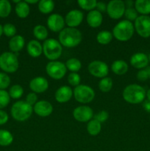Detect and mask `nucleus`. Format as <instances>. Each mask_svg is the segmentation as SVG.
I'll list each match as a JSON object with an SVG mask.
<instances>
[{"label":"nucleus","instance_id":"nucleus-6","mask_svg":"<svg viewBox=\"0 0 150 151\" xmlns=\"http://www.w3.org/2000/svg\"><path fill=\"white\" fill-rule=\"evenodd\" d=\"M73 96L78 103L87 104L94 100L95 97V91L89 86L80 84L75 87L73 91Z\"/></svg>","mask_w":150,"mask_h":151},{"label":"nucleus","instance_id":"nucleus-30","mask_svg":"<svg viewBox=\"0 0 150 151\" xmlns=\"http://www.w3.org/2000/svg\"><path fill=\"white\" fill-rule=\"evenodd\" d=\"M13 141V137L10 131L7 130H0V145L9 146Z\"/></svg>","mask_w":150,"mask_h":151},{"label":"nucleus","instance_id":"nucleus-11","mask_svg":"<svg viewBox=\"0 0 150 151\" xmlns=\"http://www.w3.org/2000/svg\"><path fill=\"white\" fill-rule=\"evenodd\" d=\"M88 72L94 77L97 78H106L109 73V67L107 64L101 60H94L88 65Z\"/></svg>","mask_w":150,"mask_h":151},{"label":"nucleus","instance_id":"nucleus-5","mask_svg":"<svg viewBox=\"0 0 150 151\" xmlns=\"http://www.w3.org/2000/svg\"><path fill=\"white\" fill-rule=\"evenodd\" d=\"M33 107L28 104L26 101H17L11 108V115L13 118L19 122L26 121L32 116Z\"/></svg>","mask_w":150,"mask_h":151},{"label":"nucleus","instance_id":"nucleus-7","mask_svg":"<svg viewBox=\"0 0 150 151\" xmlns=\"http://www.w3.org/2000/svg\"><path fill=\"white\" fill-rule=\"evenodd\" d=\"M19 66L18 58L14 53L6 52L0 55V68L7 73H14Z\"/></svg>","mask_w":150,"mask_h":151},{"label":"nucleus","instance_id":"nucleus-50","mask_svg":"<svg viewBox=\"0 0 150 151\" xmlns=\"http://www.w3.org/2000/svg\"><path fill=\"white\" fill-rule=\"evenodd\" d=\"M2 33H3V27L0 24V37H1V35H2Z\"/></svg>","mask_w":150,"mask_h":151},{"label":"nucleus","instance_id":"nucleus-16","mask_svg":"<svg viewBox=\"0 0 150 151\" xmlns=\"http://www.w3.org/2000/svg\"><path fill=\"white\" fill-rule=\"evenodd\" d=\"M49 88V82L44 77H36L29 82V88L35 94L45 92Z\"/></svg>","mask_w":150,"mask_h":151},{"label":"nucleus","instance_id":"nucleus-37","mask_svg":"<svg viewBox=\"0 0 150 151\" xmlns=\"http://www.w3.org/2000/svg\"><path fill=\"white\" fill-rule=\"evenodd\" d=\"M68 82L69 83L70 85L76 87L79 85H80L81 78L78 73L71 72L69 75V76H68Z\"/></svg>","mask_w":150,"mask_h":151},{"label":"nucleus","instance_id":"nucleus-9","mask_svg":"<svg viewBox=\"0 0 150 151\" xmlns=\"http://www.w3.org/2000/svg\"><path fill=\"white\" fill-rule=\"evenodd\" d=\"M124 1L121 0H113L107 4V13L112 19H119L124 15Z\"/></svg>","mask_w":150,"mask_h":151},{"label":"nucleus","instance_id":"nucleus-18","mask_svg":"<svg viewBox=\"0 0 150 151\" xmlns=\"http://www.w3.org/2000/svg\"><path fill=\"white\" fill-rule=\"evenodd\" d=\"M73 96V91L68 86H62L57 88L54 94L56 101L60 103H66L71 99Z\"/></svg>","mask_w":150,"mask_h":151},{"label":"nucleus","instance_id":"nucleus-23","mask_svg":"<svg viewBox=\"0 0 150 151\" xmlns=\"http://www.w3.org/2000/svg\"><path fill=\"white\" fill-rule=\"evenodd\" d=\"M135 9L141 16L150 14V0H137L134 2Z\"/></svg>","mask_w":150,"mask_h":151},{"label":"nucleus","instance_id":"nucleus-32","mask_svg":"<svg viewBox=\"0 0 150 151\" xmlns=\"http://www.w3.org/2000/svg\"><path fill=\"white\" fill-rule=\"evenodd\" d=\"M99 88L102 92H109L113 87V81L111 78H102L99 82Z\"/></svg>","mask_w":150,"mask_h":151},{"label":"nucleus","instance_id":"nucleus-22","mask_svg":"<svg viewBox=\"0 0 150 151\" xmlns=\"http://www.w3.org/2000/svg\"><path fill=\"white\" fill-rule=\"evenodd\" d=\"M129 66L126 62L122 60H116L111 65V70L115 75H123L128 72Z\"/></svg>","mask_w":150,"mask_h":151},{"label":"nucleus","instance_id":"nucleus-35","mask_svg":"<svg viewBox=\"0 0 150 151\" xmlns=\"http://www.w3.org/2000/svg\"><path fill=\"white\" fill-rule=\"evenodd\" d=\"M10 97L9 93L5 90L0 89V110L4 109L10 103Z\"/></svg>","mask_w":150,"mask_h":151},{"label":"nucleus","instance_id":"nucleus-17","mask_svg":"<svg viewBox=\"0 0 150 151\" xmlns=\"http://www.w3.org/2000/svg\"><path fill=\"white\" fill-rule=\"evenodd\" d=\"M129 62L132 66L141 70L148 66L149 60V57L145 53L136 52L131 56Z\"/></svg>","mask_w":150,"mask_h":151},{"label":"nucleus","instance_id":"nucleus-49","mask_svg":"<svg viewBox=\"0 0 150 151\" xmlns=\"http://www.w3.org/2000/svg\"><path fill=\"white\" fill-rule=\"evenodd\" d=\"M145 69H146V70L147 73H148L149 78H150V66H147L146 68H145Z\"/></svg>","mask_w":150,"mask_h":151},{"label":"nucleus","instance_id":"nucleus-26","mask_svg":"<svg viewBox=\"0 0 150 151\" xmlns=\"http://www.w3.org/2000/svg\"><path fill=\"white\" fill-rule=\"evenodd\" d=\"M39 11L43 14L51 13L54 8V2L51 0H41L38 4Z\"/></svg>","mask_w":150,"mask_h":151},{"label":"nucleus","instance_id":"nucleus-1","mask_svg":"<svg viewBox=\"0 0 150 151\" xmlns=\"http://www.w3.org/2000/svg\"><path fill=\"white\" fill-rule=\"evenodd\" d=\"M82 33L76 28H64L59 33V42L67 48H73L79 45L82 41Z\"/></svg>","mask_w":150,"mask_h":151},{"label":"nucleus","instance_id":"nucleus-28","mask_svg":"<svg viewBox=\"0 0 150 151\" xmlns=\"http://www.w3.org/2000/svg\"><path fill=\"white\" fill-rule=\"evenodd\" d=\"M113 34L107 30L100 31L96 35V41L99 44L106 45L110 44L113 39Z\"/></svg>","mask_w":150,"mask_h":151},{"label":"nucleus","instance_id":"nucleus-12","mask_svg":"<svg viewBox=\"0 0 150 151\" xmlns=\"http://www.w3.org/2000/svg\"><path fill=\"white\" fill-rule=\"evenodd\" d=\"M94 111L91 107L87 106H80L73 111V116L76 121L80 122H87L91 120Z\"/></svg>","mask_w":150,"mask_h":151},{"label":"nucleus","instance_id":"nucleus-41","mask_svg":"<svg viewBox=\"0 0 150 151\" xmlns=\"http://www.w3.org/2000/svg\"><path fill=\"white\" fill-rule=\"evenodd\" d=\"M25 101L28 103L29 105H30L31 106L33 107L35 105V103L38 102V96L34 92H30L26 96V100Z\"/></svg>","mask_w":150,"mask_h":151},{"label":"nucleus","instance_id":"nucleus-51","mask_svg":"<svg viewBox=\"0 0 150 151\" xmlns=\"http://www.w3.org/2000/svg\"><path fill=\"white\" fill-rule=\"evenodd\" d=\"M149 62H150V54H149Z\"/></svg>","mask_w":150,"mask_h":151},{"label":"nucleus","instance_id":"nucleus-39","mask_svg":"<svg viewBox=\"0 0 150 151\" xmlns=\"http://www.w3.org/2000/svg\"><path fill=\"white\" fill-rule=\"evenodd\" d=\"M10 78L7 74L0 72V89L4 90L10 86Z\"/></svg>","mask_w":150,"mask_h":151},{"label":"nucleus","instance_id":"nucleus-31","mask_svg":"<svg viewBox=\"0 0 150 151\" xmlns=\"http://www.w3.org/2000/svg\"><path fill=\"white\" fill-rule=\"evenodd\" d=\"M11 4L7 0H0V17L5 18L11 13Z\"/></svg>","mask_w":150,"mask_h":151},{"label":"nucleus","instance_id":"nucleus-47","mask_svg":"<svg viewBox=\"0 0 150 151\" xmlns=\"http://www.w3.org/2000/svg\"><path fill=\"white\" fill-rule=\"evenodd\" d=\"M26 3H27L29 5V4H36V3H38L39 2V1L38 0H26Z\"/></svg>","mask_w":150,"mask_h":151},{"label":"nucleus","instance_id":"nucleus-19","mask_svg":"<svg viewBox=\"0 0 150 151\" xmlns=\"http://www.w3.org/2000/svg\"><path fill=\"white\" fill-rule=\"evenodd\" d=\"M87 23L91 27L97 28L102 24L103 16L102 13L99 12L98 10H94L88 12L87 15Z\"/></svg>","mask_w":150,"mask_h":151},{"label":"nucleus","instance_id":"nucleus-38","mask_svg":"<svg viewBox=\"0 0 150 151\" xmlns=\"http://www.w3.org/2000/svg\"><path fill=\"white\" fill-rule=\"evenodd\" d=\"M3 33L7 37L13 38L16 34V27L13 24L7 23L3 27Z\"/></svg>","mask_w":150,"mask_h":151},{"label":"nucleus","instance_id":"nucleus-34","mask_svg":"<svg viewBox=\"0 0 150 151\" xmlns=\"http://www.w3.org/2000/svg\"><path fill=\"white\" fill-rule=\"evenodd\" d=\"M9 95L13 99H19L24 94L23 87L20 85H13L9 90Z\"/></svg>","mask_w":150,"mask_h":151},{"label":"nucleus","instance_id":"nucleus-3","mask_svg":"<svg viewBox=\"0 0 150 151\" xmlns=\"http://www.w3.org/2000/svg\"><path fill=\"white\" fill-rule=\"evenodd\" d=\"M135 32L134 24L128 20H122L115 25L113 36L119 41H127L132 38Z\"/></svg>","mask_w":150,"mask_h":151},{"label":"nucleus","instance_id":"nucleus-36","mask_svg":"<svg viewBox=\"0 0 150 151\" xmlns=\"http://www.w3.org/2000/svg\"><path fill=\"white\" fill-rule=\"evenodd\" d=\"M124 16L126 18V20L132 22V21L136 20L137 18L138 17V13L136 11L135 7H129V8H126L124 12Z\"/></svg>","mask_w":150,"mask_h":151},{"label":"nucleus","instance_id":"nucleus-2","mask_svg":"<svg viewBox=\"0 0 150 151\" xmlns=\"http://www.w3.org/2000/svg\"><path fill=\"white\" fill-rule=\"evenodd\" d=\"M146 91L144 88L138 84H130L124 89L122 96L126 103L130 104H139L146 98Z\"/></svg>","mask_w":150,"mask_h":151},{"label":"nucleus","instance_id":"nucleus-8","mask_svg":"<svg viewBox=\"0 0 150 151\" xmlns=\"http://www.w3.org/2000/svg\"><path fill=\"white\" fill-rule=\"evenodd\" d=\"M46 73L54 80H60L66 75L67 69L65 63L58 60L50 61L46 66Z\"/></svg>","mask_w":150,"mask_h":151},{"label":"nucleus","instance_id":"nucleus-40","mask_svg":"<svg viewBox=\"0 0 150 151\" xmlns=\"http://www.w3.org/2000/svg\"><path fill=\"white\" fill-rule=\"evenodd\" d=\"M109 118V114L108 112L106 111H101L100 112H99L97 114H96L94 116V119H96L97 121L101 123V122H104L105 121L107 120V119Z\"/></svg>","mask_w":150,"mask_h":151},{"label":"nucleus","instance_id":"nucleus-42","mask_svg":"<svg viewBox=\"0 0 150 151\" xmlns=\"http://www.w3.org/2000/svg\"><path fill=\"white\" fill-rule=\"evenodd\" d=\"M137 79L139 81H141V82H144V81H147L149 79V75L147 73L146 70L145 69H141L140 71H138V73H137Z\"/></svg>","mask_w":150,"mask_h":151},{"label":"nucleus","instance_id":"nucleus-29","mask_svg":"<svg viewBox=\"0 0 150 151\" xmlns=\"http://www.w3.org/2000/svg\"><path fill=\"white\" fill-rule=\"evenodd\" d=\"M66 66V69L68 70L71 71V72H79L82 68V63L80 60L75 58H72L69 59L65 63Z\"/></svg>","mask_w":150,"mask_h":151},{"label":"nucleus","instance_id":"nucleus-27","mask_svg":"<svg viewBox=\"0 0 150 151\" xmlns=\"http://www.w3.org/2000/svg\"><path fill=\"white\" fill-rule=\"evenodd\" d=\"M33 35L38 41H45L48 37V30L44 25H36L33 29Z\"/></svg>","mask_w":150,"mask_h":151},{"label":"nucleus","instance_id":"nucleus-15","mask_svg":"<svg viewBox=\"0 0 150 151\" xmlns=\"http://www.w3.org/2000/svg\"><path fill=\"white\" fill-rule=\"evenodd\" d=\"M33 111L41 117H46L52 113L53 106L46 100H39L33 106Z\"/></svg>","mask_w":150,"mask_h":151},{"label":"nucleus","instance_id":"nucleus-10","mask_svg":"<svg viewBox=\"0 0 150 151\" xmlns=\"http://www.w3.org/2000/svg\"><path fill=\"white\" fill-rule=\"evenodd\" d=\"M134 27L141 37L146 38L150 37V16H139L134 23Z\"/></svg>","mask_w":150,"mask_h":151},{"label":"nucleus","instance_id":"nucleus-46","mask_svg":"<svg viewBox=\"0 0 150 151\" xmlns=\"http://www.w3.org/2000/svg\"><path fill=\"white\" fill-rule=\"evenodd\" d=\"M134 2L131 0H128V1H124V4H125V7H127V8L129 7H132V5H133Z\"/></svg>","mask_w":150,"mask_h":151},{"label":"nucleus","instance_id":"nucleus-14","mask_svg":"<svg viewBox=\"0 0 150 151\" xmlns=\"http://www.w3.org/2000/svg\"><path fill=\"white\" fill-rule=\"evenodd\" d=\"M84 15L82 12L79 10H71L66 14L65 17V22L68 27L76 28L79 26L83 20Z\"/></svg>","mask_w":150,"mask_h":151},{"label":"nucleus","instance_id":"nucleus-21","mask_svg":"<svg viewBox=\"0 0 150 151\" xmlns=\"http://www.w3.org/2000/svg\"><path fill=\"white\" fill-rule=\"evenodd\" d=\"M25 40L21 35H15L9 41V48L13 52H18L24 48Z\"/></svg>","mask_w":150,"mask_h":151},{"label":"nucleus","instance_id":"nucleus-43","mask_svg":"<svg viewBox=\"0 0 150 151\" xmlns=\"http://www.w3.org/2000/svg\"><path fill=\"white\" fill-rule=\"evenodd\" d=\"M8 114L4 111L0 110V125L5 124L8 121Z\"/></svg>","mask_w":150,"mask_h":151},{"label":"nucleus","instance_id":"nucleus-24","mask_svg":"<svg viewBox=\"0 0 150 151\" xmlns=\"http://www.w3.org/2000/svg\"><path fill=\"white\" fill-rule=\"evenodd\" d=\"M16 13L21 19H25L29 14L30 8L29 5L25 1H20L18 4H16L15 7Z\"/></svg>","mask_w":150,"mask_h":151},{"label":"nucleus","instance_id":"nucleus-48","mask_svg":"<svg viewBox=\"0 0 150 151\" xmlns=\"http://www.w3.org/2000/svg\"><path fill=\"white\" fill-rule=\"evenodd\" d=\"M146 97H147L149 101H150V88L149 89H148V91H146Z\"/></svg>","mask_w":150,"mask_h":151},{"label":"nucleus","instance_id":"nucleus-44","mask_svg":"<svg viewBox=\"0 0 150 151\" xmlns=\"http://www.w3.org/2000/svg\"><path fill=\"white\" fill-rule=\"evenodd\" d=\"M96 8V10H98L101 13H104V12L107 11V4L103 1H99V2L97 1Z\"/></svg>","mask_w":150,"mask_h":151},{"label":"nucleus","instance_id":"nucleus-25","mask_svg":"<svg viewBox=\"0 0 150 151\" xmlns=\"http://www.w3.org/2000/svg\"><path fill=\"white\" fill-rule=\"evenodd\" d=\"M101 130V125L96 119H92L87 124V131L91 136H97Z\"/></svg>","mask_w":150,"mask_h":151},{"label":"nucleus","instance_id":"nucleus-33","mask_svg":"<svg viewBox=\"0 0 150 151\" xmlns=\"http://www.w3.org/2000/svg\"><path fill=\"white\" fill-rule=\"evenodd\" d=\"M77 3L82 10L90 12L96 8L97 1L96 0H78Z\"/></svg>","mask_w":150,"mask_h":151},{"label":"nucleus","instance_id":"nucleus-20","mask_svg":"<svg viewBox=\"0 0 150 151\" xmlns=\"http://www.w3.org/2000/svg\"><path fill=\"white\" fill-rule=\"evenodd\" d=\"M26 51L32 58H38L43 53V46L38 40H31L26 45Z\"/></svg>","mask_w":150,"mask_h":151},{"label":"nucleus","instance_id":"nucleus-13","mask_svg":"<svg viewBox=\"0 0 150 151\" xmlns=\"http://www.w3.org/2000/svg\"><path fill=\"white\" fill-rule=\"evenodd\" d=\"M65 19L60 14L53 13L49 16L47 19V26L49 29L54 32H60L64 29Z\"/></svg>","mask_w":150,"mask_h":151},{"label":"nucleus","instance_id":"nucleus-4","mask_svg":"<svg viewBox=\"0 0 150 151\" xmlns=\"http://www.w3.org/2000/svg\"><path fill=\"white\" fill-rule=\"evenodd\" d=\"M43 53L50 61L57 60L63 52V46L54 38H48L43 44Z\"/></svg>","mask_w":150,"mask_h":151},{"label":"nucleus","instance_id":"nucleus-45","mask_svg":"<svg viewBox=\"0 0 150 151\" xmlns=\"http://www.w3.org/2000/svg\"><path fill=\"white\" fill-rule=\"evenodd\" d=\"M143 108L146 112L150 114V101L149 100H144L143 102Z\"/></svg>","mask_w":150,"mask_h":151}]
</instances>
